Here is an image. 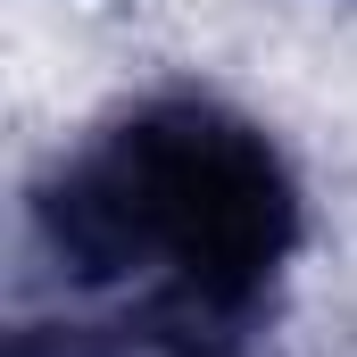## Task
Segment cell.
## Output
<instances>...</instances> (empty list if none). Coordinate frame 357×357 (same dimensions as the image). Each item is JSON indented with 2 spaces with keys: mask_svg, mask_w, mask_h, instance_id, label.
<instances>
[{
  "mask_svg": "<svg viewBox=\"0 0 357 357\" xmlns=\"http://www.w3.org/2000/svg\"><path fill=\"white\" fill-rule=\"evenodd\" d=\"M307 199L258 116L158 91L33 183V250L67 291L133 299L167 333L258 324L299 258Z\"/></svg>",
  "mask_w": 357,
  "mask_h": 357,
  "instance_id": "1",
  "label": "cell"
}]
</instances>
